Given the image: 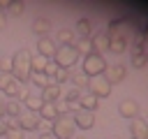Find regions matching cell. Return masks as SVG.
<instances>
[{
	"label": "cell",
	"mask_w": 148,
	"mask_h": 139,
	"mask_svg": "<svg viewBox=\"0 0 148 139\" xmlns=\"http://www.w3.org/2000/svg\"><path fill=\"white\" fill-rule=\"evenodd\" d=\"M30 72H32V53L28 49H18L12 56V76L23 83L30 79Z\"/></svg>",
	"instance_id": "6da1fadb"
},
{
	"label": "cell",
	"mask_w": 148,
	"mask_h": 139,
	"mask_svg": "<svg viewBox=\"0 0 148 139\" xmlns=\"http://www.w3.org/2000/svg\"><path fill=\"white\" fill-rule=\"evenodd\" d=\"M74 130H76V125H74V118L69 114H60L51 123V134L56 139H72L74 137Z\"/></svg>",
	"instance_id": "7a4b0ae2"
},
{
	"label": "cell",
	"mask_w": 148,
	"mask_h": 139,
	"mask_svg": "<svg viewBox=\"0 0 148 139\" xmlns=\"http://www.w3.org/2000/svg\"><path fill=\"white\" fill-rule=\"evenodd\" d=\"M106 32H109V37H123V39H127V37H132L136 32V25H134V21H130L125 16H118V19L109 21Z\"/></svg>",
	"instance_id": "3957f363"
},
{
	"label": "cell",
	"mask_w": 148,
	"mask_h": 139,
	"mask_svg": "<svg viewBox=\"0 0 148 139\" xmlns=\"http://www.w3.org/2000/svg\"><path fill=\"white\" fill-rule=\"evenodd\" d=\"M106 67H109V65H106V58H104L102 53H95V51H92L90 56L83 58V70H81V72H83L86 76H95V74H104Z\"/></svg>",
	"instance_id": "277c9868"
},
{
	"label": "cell",
	"mask_w": 148,
	"mask_h": 139,
	"mask_svg": "<svg viewBox=\"0 0 148 139\" xmlns=\"http://www.w3.org/2000/svg\"><path fill=\"white\" fill-rule=\"evenodd\" d=\"M76 60H79V53H76L74 46H58V49H56L53 63H56L60 70H69V67H74Z\"/></svg>",
	"instance_id": "5b68a950"
},
{
	"label": "cell",
	"mask_w": 148,
	"mask_h": 139,
	"mask_svg": "<svg viewBox=\"0 0 148 139\" xmlns=\"http://www.w3.org/2000/svg\"><path fill=\"white\" fill-rule=\"evenodd\" d=\"M88 93H92L97 100H99V97H109V95H111V83H109L106 74L88 76Z\"/></svg>",
	"instance_id": "8992f818"
},
{
	"label": "cell",
	"mask_w": 148,
	"mask_h": 139,
	"mask_svg": "<svg viewBox=\"0 0 148 139\" xmlns=\"http://www.w3.org/2000/svg\"><path fill=\"white\" fill-rule=\"evenodd\" d=\"M72 118H74V125H76V130H90V127L95 125V111L76 109Z\"/></svg>",
	"instance_id": "52a82bcc"
},
{
	"label": "cell",
	"mask_w": 148,
	"mask_h": 139,
	"mask_svg": "<svg viewBox=\"0 0 148 139\" xmlns=\"http://www.w3.org/2000/svg\"><path fill=\"white\" fill-rule=\"evenodd\" d=\"M39 123H42V118H39V114H35V111H21V116H18V127L23 130V132H30V130H37L39 127Z\"/></svg>",
	"instance_id": "ba28073f"
},
{
	"label": "cell",
	"mask_w": 148,
	"mask_h": 139,
	"mask_svg": "<svg viewBox=\"0 0 148 139\" xmlns=\"http://www.w3.org/2000/svg\"><path fill=\"white\" fill-rule=\"evenodd\" d=\"M130 137L132 139H148V120L136 116L130 120Z\"/></svg>",
	"instance_id": "9c48e42d"
},
{
	"label": "cell",
	"mask_w": 148,
	"mask_h": 139,
	"mask_svg": "<svg viewBox=\"0 0 148 139\" xmlns=\"http://www.w3.org/2000/svg\"><path fill=\"white\" fill-rule=\"evenodd\" d=\"M2 95H7V97H12V100H25L28 97V90H25V86L21 83V81H16V79H12L7 86H5V90H2Z\"/></svg>",
	"instance_id": "30bf717a"
},
{
	"label": "cell",
	"mask_w": 148,
	"mask_h": 139,
	"mask_svg": "<svg viewBox=\"0 0 148 139\" xmlns=\"http://www.w3.org/2000/svg\"><path fill=\"white\" fill-rule=\"evenodd\" d=\"M118 111H120V116L123 118H136L139 116V102L136 100H132V97H125V100H120V104H118Z\"/></svg>",
	"instance_id": "8fae6325"
},
{
	"label": "cell",
	"mask_w": 148,
	"mask_h": 139,
	"mask_svg": "<svg viewBox=\"0 0 148 139\" xmlns=\"http://www.w3.org/2000/svg\"><path fill=\"white\" fill-rule=\"evenodd\" d=\"M56 42L51 39V37H39L37 39V51H39V56H44L46 60H53V56H56Z\"/></svg>",
	"instance_id": "7c38bea8"
},
{
	"label": "cell",
	"mask_w": 148,
	"mask_h": 139,
	"mask_svg": "<svg viewBox=\"0 0 148 139\" xmlns=\"http://www.w3.org/2000/svg\"><path fill=\"white\" fill-rule=\"evenodd\" d=\"M125 74H127V67H125L123 63H116V65L106 67V79H109L111 86H113V83H120V81L125 79Z\"/></svg>",
	"instance_id": "4fadbf2b"
},
{
	"label": "cell",
	"mask_w": 148,
	"mask_h": 139,
	"mask_svg": "<svg viewBox=\"0 0 148 139\" xmlns=\"http://www.w3.org/2000/svg\"><path fill=\"white\" fill-rule=\"evenodd\" d=\"M90 42H92V51L95 53H102L109 49V32L106 30H99L95 35H90Z\"/></svg>",
	"instance_id": "5bb4252c"
},
{
	"label": "cell",
	"mask_w": 148,
	"mask_h": 139,
	"mask_svg": "<svg viewBox=\"0 0 148 139\" xmlns=\"http://www.w3.org/2000/svg\"><path fill=\"white\" fill-rule=\"evenodd\" d=\"M37 114H39V118H42V120H46V123H53V120L60 116V114H58V109H56V102H44V104H42V109H39Z\"/></svg>",
	"instance_id": "9a60e30c"
},
{
	"label": "cell",
	"mask_w": 148,
	"mask_h": 139,
	"mask_svg": "<svg viewBox=\"0 0 148 139\" xmlns=\"http://www.w3.org/2000/svg\"><path fill=\"white\" fill-rule=\"evenodd\" d=\"M97 104H99V100H97L92 93H88V90H83V93H81V97H79V109L95 111V109H97Z\"/></svg>",
	"instance_id": "2e32d148"
},
{
	"label": "cell",
	"mask_w": 148,
	"mask_h": 139,
	"mask_svg": "<svg viewBox=\"0 0 148 139\" xmlns=\"http://www.w3.org/2000/svg\"><path fill=\"white\" fill-rule=\"evenodd\" d=\"M32 32H37V35H49L51 32V19H46V16H35V21H32Z\"/></svg>",
	"instance_id": "e0dca14e"
},
{
	"label": "cell",
	"mask_w": 148,
	"mask_h": 139,
	"mask_svg": "<svg viewBox=\"0 0 148 139\" xmlns=\"http://www.w3.org/2000/svg\"><path fill=\"white\" fill-rule=\"evenodd\" d=\"M60 95H62V90H60L58 83H49L46 88H42V97H44V102H58Z\"/></svg>",
	"instance_id": "ac0fdd59"
},
{
	"label": "cell",
	"mask_w": 148,
	"mask_h": 139,
	"mask_svg": "<svg viewBox=\"0 0 148 139\" xmlns=\"http://www.w3.org/2000/svg\"><path fill=\"white\" fill-rule=\"evenodd\" d=\"M23 102H25V109L28 111H35L37 114L42 109V104H44V97H42V93H28V97Z\"/></svg>",
	"instance_id": "d6986e66"
},
{
	"label": "cell",
	"mask_w": 148,
	"mask_h": 139,
	"mask_svg": "<svg viewBox=\"0 0 148 139\" xmlns=\"http://www.w3.org/2000/svg\"><path fill=\"white\" fill-rule=\"evenodd\" d=\"M56 39L60 42L58 46H74V30H69V28H60L58 32H56Z\"/></svg>",
	"instance_id": "ffe728a7"
},
{
	"label": "cell",
	"mask_w": 148,
	"mask_h": 139,
	"mask_svg": "<svg viewBox=\"0 0 148 139\" xmlns=\"http://www.w3.org/2000/svg\"><path fill=\"white\" fill-rule=\"evenodd\" d=\"M74 49H76V53H79V56H83V58H86V56H90V53H92V42H90V37H88V39L79 37V39L74 42Z\"/></svg>",
	"instance_id": "44dd1931"
},
{
	"label": "cell",
	"mask_w": 148,
	"mask_h": 139,
	"mask_svg": "<svg viewBox=\"0 0 148 139\" xmlns=\"http://www.w3.org/2000/svg\"><path fill=\"white\" fill-rule=\"evenodd\" d=\"M76 32H79V37H83V39H88V37L92 35V28H90V21H88L86 16H81V19L76 21Z\"/></svg>",
	"instance_id": "7402d4cb"
},
{
	"label": "cell",
	"mask_w": 148,
	"mask_h": 139,
	"mask_svg": "<svg viewBox=\"0 0 148 139\" xmlns=\"http://www.w3.org/2000/svg\"><path fill=\"white\" fill-rule=\"evenodd\" d=\"M146 65H148V53H146L143 49H136L134 56H132V67L141 70V67H146Z\"/></svg>",
	"instance_id": "603a6c76"
},
{
	"label": "cell",
	"mask_w": 148,
	"mask_h": 139,
	"mask_svg": "<svg viewBox=\"0 0 148 139\" xmlns=\"http://www.w3.org/2000/svg\"><path fill=\"white\" fill-rule=\"evenodd\" d=\"M69 81H72V86L74 88H79V90H83V86H88V76L83 74V72H69Z\"/></svg>",
	"instance_id": "cb8c5ba5"
},
{
	"label": "cell",
	"mask_w": 148,
	"mask_h": 139,
	"mask_svg": "<svg viewBox=\"0 0 148 139\" xmlns=\"http://www.w3.org/2000/svg\"><path fill=\"white\" fill-rule=\"evenodd\" d=\"M21 102L18 100H7V109H5V116H9V118H18L21 116Z\"/></svg>",
	"instance_id": "d4e9b609"
},
{
	"label": "cell",
	"mask_w": 148,
	"mask_h": 139,
	"mask_svg": "<svg viewBox=\"0 0 148 139\" xmlns=\"http://www.w3.org/2000/svg\"><path fill=\"white\" fill-rule=\"evenodd\" d=\"M109 49L113 53H123L127 49V39H123V37H109Z\"/></svg>",
	"instance_id": "484cf974"
},
{
	"label": "cell",
	"mask_w": 148,
	"mask_h": 139,
	"mask_svg": "<svg viewBox=\"0 0 148 139\" xmlns=\"http://www.w3.org/2000/svg\"><path fill=\"white\" fill-rule=\"evenodd\" d=\"M30 81L37 86V88H46L49 86V76L44 72H30Z\"/></svg>",
	"instance_id": "4316f807"
},
{
	"label": "cell",
	"mask_w": 148,
	"mask_h": 139,
	"mask_svg": "<svg viewBox=\"0 0 148 139\" xmlns=\"http://www.w3.org/2000/svg\"><path fill=\"white\" fill-rule=\"evenodd\" d=\"M46 58L44 56H32V72H44V67H46Z\"/></svg>",
	"instance_id": "83f0119b"
},
{
	"label": "cell",
	"mask_w": 148,
	"mask_h": 139,
	"mask_svg": "<svg viewBox=\"0 0 148 139\" xmlns=\"http://www.w3.org/2000/svg\"><path fill=\"white\" fill-rule=\"evenodd\" d=\"M58 70H60V67H58L53 60H49V63H46V67H44V74L49 76V83H51V81H53V76L58 74Z\"/></svg>",
	"instance_id": "f1b7e54d"
},
{
	"label": "cell",
	"mask_w": 148,
	"mask_h": 139,
	"mask_svg": "<svg viewBox=\"0 0 148 139\" xmlns=\"http://www.w3.org/2000/svg\"><path fill=\"white\" fill-rule=\"evenodd\" d=\"M5 139H25V132L21 127H9L7 134H5Z\"/></svg>",
	"instance_id": "f546056e"
},
{
	"label": "cell",
	"mask_w": 148,
	"mask_h": 139,
	"mask_svg": "<svg viewBox=\"0 0 148 139\" xmlns=\"http://www.w3.org/2000/svg\"><path fill=\"white\" fill-rule=\"evenodd\" d=\"M23 9H25L23 0H12V2H9V12H12V14H23Z\"/></svg>",
	"instance_id": "4dcf8cb0"
},
{
	"label": "cell",
	"mask_w": 148,
	"mask_h": 139,
	"mask_svg": "<svg viewBox=\"0 0 148 139\" xmlns=\"http://www.w3.org/2000/svg\"><path fill=\"white\" fill-rule=\"evenodd\" d=\"M62 81H69V72H67V70H58V74L53 76V81H51V83H58V86H60Z\"/></svg>",
	"instance_id": "1f68e13d"
},
{
	"label": "cell",
	"mask_w": 148,
	"mask_h": 139,
	"mask_svg": "<svg viewBox=\"0 0 148 139\" xmlns=\"http://www.w3.org/2000/svg\"><path fill=\"white\" fill-rule=\"evenodd\" d=\"M0 72H5V74H12V58H5V60H0Z\"/></svg>",
	"instance_id": "d6a6232c"
},
{
	"label": "cell",
	"mask_w": 148,
	"mask_h": 139,
	"mask_svg": "<svg viewBox=\"0 0 148 139\" xmlns=\"http://www.w3.org/2000/svg\"><path fill=\"white\" fill-rule=\"evenodd\" d=\"M12 79H14L12 74H5V72H0V93L5 90V86H7V83H9Z\"/></svg>",
	"instance_id": "836d02e7"
},
{
	"label": "cell",
	"mask_w": 148,
	"mask_h": 139,
	"mask_svg": "<svg viewBox=\"0 0 148 139\" xmlns=\"http://www.w3.org/2000/svg\"><path fill=\"white\" fill-rule=\"evenodd\" d=\"M7 130H9V118H7V116H2V118H0V137H5V134H7Z\"/></svg>",
	"instance_id": "e575fe53"
},
{
	"label": "cell",
	"mask_w": 148,
	"mask_h": 139,
	"mask_svg": "<svg viewBox=\"0 0 148 139\" xmlns=\"http://www.w3.org/2000/svg\"><path fill=\"white\" fill-rule=\"evenodd\" d=\"M5 109H7V100H5V95L0 93V118L5 116Z\"/></svg>",
	"instance_id": "d590c367"
},
{
	"label": "cell",
	"mask_w": 148,
	"mask_h": 139,
	"mask_svg": "<svg viewBox=\"0 0 148 139\" xmlns=\"http://www.w3.org/2000/svg\"><path fill=\"white\" fill-rule=\"evenodd\" d=\"M141 42H143V44H148V23L143 25V37H141Z\"/></svg>",
	"instance_id": "8d00e7d4"
},
{
	"label": "cell",
	"mask_w": 148,
	"mask_h": 139,
	"mask_svg": "<svg viewBox=\"0 0 148 139\" xmlns=\"http://www.w3.org/2000/svg\"><path fill=\"white\" fill-rule=\"evenodd\" d=\"M37 139H56V137H53V134H51V132H42V134H39V137H37Z\"/></svg>",
	"instance_id": "74e56055"
},
{
	"label": "cell",
	"mask_w": 148,
	"mask_h": 139,
	"mask_svg": "<svg viewBox=\"0 0 148 139\" xmlns=\"http://www.w3.org/2000/svg\"><path fill=\"white\" fill-rule=\"evenodd\" d=\"M5 23H7V19H5V14H2V9H0V28H5Z\"/></svg>",
	"instance_id": "f35d334b"
},
{
	"label": "cell",
	"mask_w": 148,
	"mask_h": 139,
	"mask_svg": "<svg viewBox=\"0 0 148 139\" xmlns=\"http://www.w3.org/2000/svg\"><path fill=\"white\" fill-rule=\"evenodd\" d=\"M76 139H90V137H83V134H81V137H76Z\"/></svg>",
	"instance_id": "ab89813d"
},
{
	"label": "cell",
	"mask_w": 148,
	"mask_h": 139,
	"mask_svg": "<svg viewBox=\"0 0 148 139\" xmlns=\"http://www.w3.org/2000/svg\"><path fill=\"white\" fill-rule=\"evenodd\" d=\"M106 139H116V137H106Z\"/></svg>",
	"instance_id": "60d3db41"
}]
</instances>
